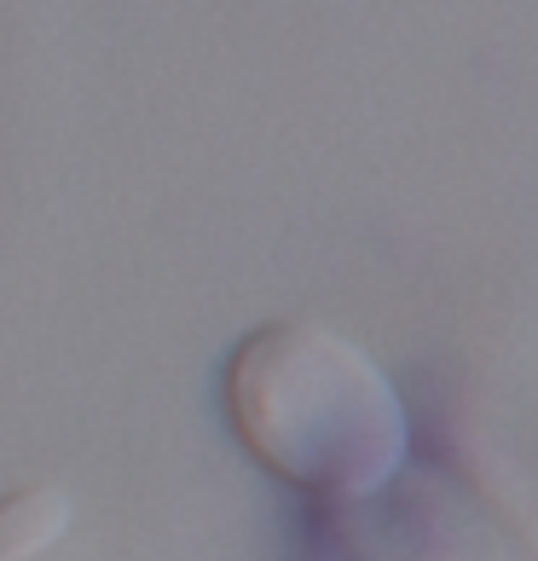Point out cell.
<instances>
[{
    "mask_svg": "<svg viewBox=\"0 0 538 561\" xmlns=\"http://www.w3.org/2000/svg\"><path fill=\"white\" fill-rule=\"evenodd\" d=\"M238 440L313 497H365L405 457V405L365 347L324 324H266L226 365Z\"/></svg>",
    "mask_w": 538,
    "mask_h": 561,
    "instance_id": "obj_1",
    "label": "cell"
},
{
    "mask_svg": "<svg viewBox=\"0 0 538 561\" xmlns=\"http://www.w3.org/2000/svg\"><path fill=\"white\" fill-rule=\"evenodd\" d=\"M65 522H70V504L53 486L0 497V561H30L35 550H47L65 533Z\"/></svg>",
    "mask_w": 538,
    "mask_h": 561,
    "instance_id": "obj_2",
    "label": "cell"
}]
</instances>
